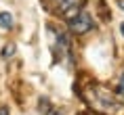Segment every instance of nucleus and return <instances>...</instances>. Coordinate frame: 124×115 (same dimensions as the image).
<instances>
[{"mask_svg":"<svg viewBox=\"0 0 124 115\" xmlns=\"http://www.w3.org/2000/svg\"><path fill=\"white\" fill-rule=\"evenodd\" d=\"M116 94H118V96H124V73H122V77H120V86H118Z\"/></svg>","mask_w":124,"mask_h":115,"instance_id":"nucleus-6","label":"nucleus"},{"mask_svg":"<svg viewBox=\"0 0 124 115\" xmlns=\"http://www.w3.org/2000/svg\"><path fill=\"white\" fill-rule=\"evenodd\" d=\"M120 32H122V36H124V23H122V25H120Z\"/></svg>","mask_w":124,"mask_h":115,"instance_id":"nucleus-9","label":"nucleus"},{"mask_svg":"<svg viewBox=\"0 0 124 115\" xmlns=\"http://www.w3.org/2000/svg\"><path fill=\"white\" fill-rule=\"evenodd\" d=\"M67 27H70V32H72V34L82 36V34L91 32L93 27H95V23H93L91 15L86 13V11H82V8H80L76 15H72V17L67 19Z\"/></svg>","mask_w":124,"mask_h":115,"instance_id":"nucleus-3","label":"nucleus"},{"mask_svg":"<svg viewBox=\"0 0 124 115\" xmlns=\"http://www.w3.org/2000/svg\"><path fill=\"white\" fill-rule=\"evenodd\" d=\"M0 27L2 29H11L13 27V17L8 13H0Z\"/></svg>","mask_w":124,"mask_h":115,"instance_id":"nucleus-4","label":"nucleus"},{"mask_svg":"<svg viewBox=\"0 0 124 115\" xmlns=\"http://www.w3.org/2000/svg\"><path fill=\"white\" fill-rule=\"evenodd\" d=\"M0 115H8V109L7 107H0Z\"/></svg>","mask_w":124,"mask_h":115,"instance_id":"nucleus-7","label":"nucleus"},{"mask_svg":"<svg viewBox=\"0 0 124 115\" xmlns=\"http://www.w3.org/2000/svg\"><path fill=\"white\" fill-rule=\"evenodd\" d=\"M82 96H84V101L88 102V107L95 109V111H99V113H114V111H118L120 109V98H116L118 94H114V92H109V90L105 88V86H101V84H88L84 88V92H82Z\"/></svg>","mask_w":124,"mask_h":115,"instance_id":"nucleus-1","label":"nucleus"},{"mask_svg":"<svg viewBox=\"0 0 124 115\" xmlns=\"http://www.w3.org/2000/svg\"><path fill=\"white\" fill-rule=\"evenodd\" d=\"M118 7H120V8L124 11V0H118Z\"/></svg>","mask_w":124,"mask_h":115,"instance_id":"nucleus-8","label":"nucleus"},{"mask_svg":"<svg viewBox=\"0 0 124 115\" xmlns=\"http://www.w3.org/2000/svg\"><path fill=\"white\" fill-rule=\"evenodd\" d=\"M84 2L86 0H44V7L48 8L51 13L70 19L72 15H76L80 8L84 7Z\"/></svg>","mask_w":124,"mask_h":115,"instance_id":"nucleus-2","label":"nucleus"},{"mask_svg":"<svg viewBox=\"0 0 124 115\" xmlns=\"http://www.w3.org/2000/svg\"><path fill=\"white\" fill-rule=\"evenodd\" d=\"M13 52H15V44H7L4 48H2V52H0V54H2V59H7V57H11Z\"/></svg>","mask_w":124,"mask_h":115,"instance_id":"nucleus-5","label":"nucleus"}]
</instances>
